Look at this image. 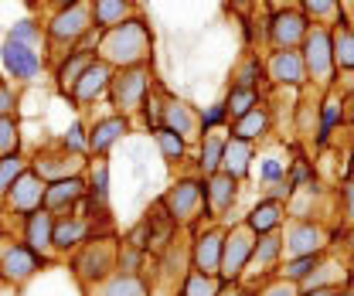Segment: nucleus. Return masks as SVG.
Instances as JSON below:
<instances>
[{"label":"nucleus","mask_w":354,"mask_h":296,"mask_svg":"<svg viewBox=\"0 0 354 296\" xmlns=\"http://www.w3.org/2000/svg\"><path fill=\"white\" fill-rule=\"evenodd\" d=\"M150 48H153V35H150L147 21L136 14V17L109 28V31H99V38H95V58L106 62L116 72V68L147 65L150 62Z\"/></svg>","instance_id":"nucleus-1"},{"label":"nucleus","mask_w":354,"mask_h":296,"mask_svg":"<svg viewBox=\"0 0 354 296\" xmlns=\"http://www.w3.org/2000/svg\"><path fill=\"white\" fill-rule=\"evenodd\" d=\"M88 31H92V10H88V0H82V3H72L51 14V21L44 24V44L51 58H62L86 41Z\"/></svg>","instance_id":"nucleus-2"},{"label":"nucleus","mask_w":354,"mask_h":296,"mask_svg":"<svg viewBox=\"0 0 354 296\" xmlns=\"http://www.w3.org/2000/svg\"><path fill=\"white\" fill-rule=\"evenodd\" d=\"M116 252H120V242L113 235H92L82 249H75L72 269H75L79 283L86 286V293L116 272Z\"/></svg>","instance_id":"nucleus-3"},{"label":"nucleus","mask_w":354,"mask_h":296,"mask_svg":"<svg viewBox=\"0 0 354 296\" xmlns=\"http://www.w3.org/2000/svg\"><path fill=\"white\" fill-rule=\"evenodd\" d=\"M150 92V65H133V68H116L109 79V102L120 116H136L147 102Z\"/></svg>","instance_id":"nucleus-4"},{"label":"nucleus","mask_w":354,"mask_h":296,"mask_svg":"<svg viewBox=\"0 0 354 296\" xmlns=\"http://www.w3.org/2000/svg\"><path fill=\"white\" fill-rule=\"evenodd\" d=\"M300 58L307 68V82H317L320 89H330L337 79L334 68V48H330V28L324 24H310L307 38L300 44Z\"/></svg>","instance_id":"nucleus-5"},{"label":"nucleus","mask_w":354,"mask_h":296,"mask_svg":"<svg viewBox=\"0 0 354 296\" xmlns=\"http://www.w3.org/2000/svg\"><path fill=\"white\" fill-rule=\"evenodd\" d=\"M256 232L242 221V225H232L225 228V242H221V269L218 279L221 283H232L245 272V266L252 262V249H256Z\"/></svg>","instance_id":"nucleus-6"},{"label":"nucleus","mask_w":354,"mask_h":296,"mask_svg":"<svg viewBox=\"0 0 354 296\" xmlns=\"http://www.w3.org/2000/svg\"><path fill=\"white\" fill-rule=\"evenodd\" d=\"M41 266H44V259L31 252L24 242L0 239V276H3V283H7V286H14V290L28 286V283L38 276V269H41Z\"/></svg>","instance_id":"nucleus-7"},{"label":"nucleus","mask_w":354,"mask_h":296,"mask_svg":"<svg viewBox=\"0 0 354 296\" xmlns=\"http://www.w3.org/2000/svg\"><path fill=\"white\" fill-rule=\"evenodd\" d=\"M160 208L167 212V218L180 225H194L201 212H205V194H201V181H177L167 187V194L160 198Z\"/></svg>","instance_id":"nucleus-8"},{"label":"nucleus","mask_w":354,"mask_h":296,"mask_svg":"<svg viewBox=\"0 0 354 296\" xmlns=\"http://www.w3.org/2000/svg\"><path fill=\"white\" fill-rule=\"evenodd\" d=\"M310 31V21L300 14V7H283L269 14L266 24V44L272 51H286V48H300Z\"/></svg>","instance_id":"nucleus-9"},{"label":"nucleus","mask_w":354,"mask_h":296,"mask_svg":"<svg viewBox=\"0 0 354 296\" xmlns=\"http://www.w3.org/2000/svg\"><path fill=\"white\" fill-rule=\"evenodd\" d=\"M44 187H48V184H44L35 170L28 167L21 177H17V181H14V184H10V191L0 198V201H3V212L17 214V218L35 214L44 205Z\"/></svg>","instance_id":"nucleus-10"},{"label":"nucleus","mask_w":354,"mask_h":296,"mask_svg":"<svg viewBox=\"0 0 354 296\" xmlns=\"http://www.w3.org/2000/svg\"><path fill=\"white\" fill-rule=\"evenodd\" d=\"M0 62H3V72H7L14 82H35L44 68V58L38 55V48L21 44V41H14V38H3Z\"/></svg>","instance_id":"nucleus-11"},{"label":"nucleus","mask_w":354,"mask_h":296,"mask_svg":"<svg viewBox=\"0 0 354 296\" xmlns=\"http://www.w3.org/2000/svg\"><path fill=\"white\" fill-rule=\"evenodd\" d=\"M160 127L174 129L184 143L191 140H201V120L194 113V106H187L184 99H174L160 89Z\"/></svg>","instance_id":"nucleus-12"},{"label":"nucleus","mask_w":354,"mask_h":296,"mask_svg":"<svg viewBox=\"0 0 354 296\" xmlns=\"http://www.w3.org/2000/svg\"><path fill=\"white\" fill-rule=\"evenodd\" d=\"M88 194V184L86 177H65V181H51L44 187V212L62 218V214H72Z\"/></svg>","instance_id":"nucleus-13"},{"label":"nucleus","mask_w":354,"mask_h":296,"mask_svg":"<svg viewBox=\"0 0 354 296\" xmlns=\"http://www.w3.org/2000/svg\"><path fill=\"white\" fill-rule=\"evenodd\" d=\"M221 242H225V228L221 225H212V228L198 232L194 242H191V269L194 272H205V276H218Z\"/></svg>","instance_id":"nucleus-14"},{"label":"nucleus","mask_w":354,"mask_h":296,"mask_svg":"<svg viewBox=\"0 0 354 296\" xmlns=\"http://www.w3.org/2000/svg\"><path fill=\"white\" fill-rule=\"evenodd\" d=\"M31 170L41 177L44 184H51V181H65V177H82V170H86V157H79V154H68V150L55 147L51 154H38V157L31 160Z\"/></svg>","instance_id":"nucleus-15"},{"label":"nucleus","mask_w":354,"mask_h":296,"mask_svg":"<svg viewBox=\"0 0 354 296\" xmlns=\"http://www.w3.org/2000/svg\"><path fill=\"white\" fill-rule=\"evenodd\" d=\"M201 194H205V214L218 221V218H225V214L232 212V205H235V198H239V181L228 177L225 170H218V174L205 177Z\"/></svg>","instance_id":"nucleus-16"},{"label":"nucleus","mask_w":354,"mask_h":296,"mask_svg":"<svg viewBox=\"0 0 354 296\" xmlns=\"http://www.w3.org/2000/svg\"><path fill=\"white\" fill-rule=\"evenodd\" d=\"M109 79H113V68L106 65V62H92L86 68V75L75 82V89L68 92V99H72V106L75 109H88V106H95L106 92H109Z\"/></svg>","instance_id":"nucleus-17"},{"label":"nucleus","mask_w":354,"mask_h":296,"mask_svg":"<svg viewBox=\"0 0 354 296\" xmlns=\"http://www.w3.org/2000/svg\"><path fill=\"white\" fill-rule=\"evenodd\" d=\"M95 232V221L86 214H62L55 218V252L58 255H72L75 249H82Z\"/></svg>","instance_id":"nucleus-18"},{"label":"nucleus","mask_w":354,"mask_h":296,"mask_svg":"<svg viewBox=\"0 0 354 296\" xmlns=\"http://www.w3.org/2000/svg\"><path fill=\"white\" fill-rule=\"evenodd\" d=\"M324 246H327V232H324L317 221H304V218L293 221V225L286 228V235H283V252L290 255V259L324 252Z\"/></svg>","instance_id":"nucleus-19"},{"label":"nucleus","mask_w":354,"mask_h":296,"mask_svg":"<svg viewBox=\"0 0 354 296\" xmlns=\"http://www.w3.org/2000/svg\"><path fill=\"white\" fill-rule=\"evenodd\" d=\"M21 242L48 262V259L55 255V214H48L44 208H38L35 214H28V218H24Z\"/></svg>","instance_id":"nucleus-20"},{"label":"nucleus","mask_w":354,"mask_h":296,"mask_svg":"<svg viewBox=\"0 0 354 296\" xmlns=\"http://www.w3.org/2000/svg\"><path fill=\"white\" fill-rule=\"evenodd\" d=\"M266 75L276 85H307V68H304V58H300V48H286V51H272L269 62L263 65Z\"/></svg>","instance_id":"nucleus-21"},{"label":"nucleus","mask_w":354,"mask_h":296,"mask_svg":"<svg viewBox=\"0 0 354 296\" xmlns=\"http://www.w3.org/2000/svg\"><path fill=\"white\" fill-rule=\"evenodd\" d=\"M127 133H130V120L120 116V113L95 120V123L88 127V154H92V157H106Z\"/></svg>","instance_id":"nucleus-22"},{"label":"nucleus","mask_w":354,"mask_h":296,"mask_svg":"<svg viewBox=\"0 0 354 296\" xmlns=\"http://www.w3.org/2000/svg\"><path fill=\"white\" fill-rule=\"evenodd\" d=\"M95 62V48H75V51H68V55H62L58 62H55V85H58V92H72L75 82L86 75V68Z\"/></svg>","instance_id":"nucleus-23"},{"label":"nucleus","mask_w":354,"mask_h":296,"mask_svg":"<svg viewBox=\"0 0 354 296\" xmlns=\"http://www.w3.org/2000/svg\"><path fill=\"white\" fill-rule=\"evenodd\" d=\"M88 10H92V28L109 31V28L136 17V0H88Z\"/></svg>","instance_id":"nucleus-24"},{"label":"nucleus","mask_w":354,"mask_h":296,"mask_svg":"<svg viewBox=\"0 0 354 296\" xmlns=\"http://www.w3.org/2000/svg\"><path fill=\"white\" fill-rule=\"evenodd\" d=\"M221 170L228 177H235V181L249 177V170H252V143L228 136L225 140V150H221Z\"/></svg>","instance_id":"nucleus-25"},{"label":"nucleus","mask_w":354,"mask_h":296,"mask_svg":"<svg viewBox=\"0 0 354 296\" xmlns=\"http://www.w3.org/2000/svg\"><path fill=\"white\" fill-rule=\"evenodd\" d=\"M88 293L92 296H147L150 286H147L140 276H133V272H113L109 279H102V283L92 286Z\"/></svg>","instance_id":"nucleus-26"},{"label":"nucleus","mask_w":354,"mask_h":296,"mask_svg":"<svg viewBox=\"0 0 354 296\" xmlns=\"http://www.w3.org/2000/svg\"><path fill=\"white\" fill-rule=\"evenodd\" d=\"M245 225H249L256 235L279 232V225H283V201H276V198H266V201H259L252 212L245 214Z\"/></svg>","instance_id":"nucleus-27"},{"label":"nucleus","mask_w":354,"mask_h":296,"mask_svg":"<svg viewBox=\"0 0 354 296\" xmlns=\"http://www.w3.org/2000/svg\"><path fill=\"white\" fill-rule=\"evenodd\" d=\"M266 133H269V113H266L263 102H259L256 109H249L242 120H232V136H235V140L256 143V140H263Z\"/></svg>","instance_id":"nucleus-28"},{"label":"nucleus","mask_w":354,"mask_h":296,"mask_svg":"<svg viewBox=\"0 0 354 296\" xmlns=\"http://www.w3.org/2000/svg\"><path fill=\"white\" fill-rule=\"evenodd\" d=\"M344 116H348V113H344V95H337V92L324 95V102H320V123H317V143H320V147L330 140L334 127H337Z\"/></svg>","instance_id":"nucleus-29"},{"label":"nucleus","mask_w":354,"mask_h":296,"mask_svg":"<svg viewBox=\"0 0 354 296\" xmlns=\"http://www.w3.org/2000/svg\"><path fill=\"white\" fill-rule=\"evenodd\" d=\"M225 140H228V136H221V133H215V129L201 133V154H198V170H201L205 177H212V174H218V170H221V150H225Z\"/></svg>","instance_id":"nucleus-30"},{"label":"nucleus","mask_w":354,"mask_h":296,"mask_svg":"<svg viewBox=\"0 0 354 296\" xmlns=\"http://www.w3.org/2000/svg\"><path fill=\"white\" fill-rule=\"evenodd\" d=\"M88 201H95L99 208H106V201H109V164H106V157H92V167H88Z\"/></svg>","instance_id":"nucleus-31"},{"label":"nucleus","mask_w":354,"mask_h":296,"mask_svg":"<svg viewBox=\"0 0 354 296\" xmlns=\"http://www.w3.org/2000/svg\"><path fill=\"white\" fill-rule=\"evenodd\" d=\"M153 143H157V150H160V157L171 164V167H177V164H184V154H187V143L177 136L174 129L167 127H157L153 129Z\"/></svg>","instance_id":"nucleus-32"},{"label":"nucleus","mask_w":354,"mask_h":296,"mask_svg":"<svg viewBox=\"0 0 354 296\" xmlns=\"http://www.w3.org/2000/svg\"><path fill=\"white\" fill-rule=\"evenodd\" d=\"M330 48H334V68H337V72L354 68V28L330 31Z\"/></svg>","instance_id":"nucleus-33"},{"label":"nucleus","mask_w":354,"mask_h":296,"mask_svg":"<svg viewBox=\"0 0 354 296\" xmlns=\"http://www.w3.org/2000/svg\"><path fill=\"white\" fill-rule=\"evenodd\" d=\"M279 255H283V235H279V232H266V235H259V239H256L252 262H256L259 269L276 266V262H279Z\"/></svg>","instance_id":"nucleus-34"},{"label":"nucleus","mask_w":354,"mask_h":296,"mask_svg":"<svg viewBox=\"0 0 354 296\" xmlns=\"http://www.w3.org/2000/svg\"><path fill=\"white\" fill-rule=\"evenodd\" d=\"M263 102L259 89H228V99H225V113L228 120H242L249 109H256Z\"/></svg>","instance_id":"nucleus-35"},{"label":"nucleus","mask_w":354,"mask_h":296,"mask_svg":"<svg viewBox=\"0 0 354 296\" xmlns=\"http://www.w3.org/2000/svg\"><path fill=\"white\" fill-rule=\"evenodd\" d=\"M225 283L218 276H205V272H187L184 283H180V296H221Z\"/></svg>","instance_id":"nucleus-36"},{"label":"nucleus","mask_w":354,"mask_h":296,"mask_svg":"<svg viewBox=\"0 0 354 296\" xmlns=\"http://www.w3.org/2000/svg\"><path fill=\"white\" fill-rule=\"evenodd\" d=\"M263 62L259 55H245L242 65L232 72V89H259V75H263Z\"/></svg>","instance_id":"nucleus-37"},{"label":"nucleus","mask_w":354,"mask_h":296,"mask_svg":"<svg viewBox=\"0 0 354 296\" xmlns=\"http://www.w3.org/2000/svg\"><path fill=\"white\" fill-rule=\"evenodd\" d=\"M320 262H324V252L286 259V266H283V279H286V283H297V286H300V283L307 279V276L313 272V269H317V266H320Z\"/></svg>","instance_id":"nucleus-38"},{"label":"nucleus","mask_w":354,"mask_h":296,"mask_svg":"<svg viewBox=\"0 0 354 296\" xmlns=\"http://www.w3.org/2000/svg\"><path fill=\"white\" fill-rule=\"evenodd\" d=\"M31 167V160L17 150V154H7V157H0V198L10 191V184L24 174V170Z\"/></svg>","instance_id":"nucleus-39"},{"label":"nucleus","mask_w":354,"mask_h":296,"mask_svg":"<svg viewBox=\"0 0 354 296\" xmlns=\"http://www.w3.org/2000/svg\"><path fill=\"white\" fill-rule=\"evenodd\" d=\"M337 10H341L337 0H300V14L313 24H324V28L337 17Z\"/></svg>","instance_id":"nucleus-40"},{"label":"nucleus","mask_w":354,"mask_h":296,"mask_svg":"<svg viewBox=\"0 0 354 296\" xmlns=\"http://www.w3.org/2000/svg\"><path fill=\"white\" fill-rule=\"evenodd\" d=\"M143 262H147V252H143V249H136V246H130V242H120V252H116V272H133V276H140Z\"/></svg>","instance_id":"nucleus-41"},{"label":"nucleus","mask_w":354,"mask_h":296,"mask_svg":"<svg viewBox=\"0 0 354 296\" xmlns=\"http://www.w3.org/2000/svg\"><path fill=\"white\" fill-rule=\"evenodd\" d=\"M17 150H21V127H17V116H3V120H0V157L17 154Z\"/></svg>","instance_id":"nucleus-42"},{"label":"nucleus","mask_w":354,"mask_h":296,"mask_svg":"<svg viewBox=\"0 0 354 296\" xmlns=\"http://www.w3.org/2000/svg\"><path fill=\"white\" fill-rule=\"evenodd\" d=\"M7 38L38 48V44H44V28L38 24V21H31V17H28V21H17V24L10 28V35H7Z\"/></svg>","instance_id":"nucleus-43"},{"label":"nucleus","mask_w":354,"mask_h":296,"mask_svg":"<svg viewBox=\"0 0 354 296\" xmlns=\"http://www.w3.org/2000/svg\"><path fill=\"white\" fill-rule=\"evenodd\" d=\"M58 147H62V150H68V154L86 157V154H88V133H86V127H82V123H72V127H68V133L58 140Z\"/></svg>","instance_id":"nucleus-44"},{"label":"nucleus","mask_w":354,"mask_h":296,"mask_svg":"<svg viewBox=\"0 0 354 296\" xmlns=\"http://www.w3.org/2000/svg\"><path fill=\"white\" fill-rule=\"evenodd\" d=\"M259 177H263V184H272V187L283 184V181L290 177V160H283V157H266Z\"/></svg>","instance_id":"nucleus-45"},{"label":"nucleus","mask_w":354,"mask_h":296,"mask_svg":"<svg viewBox=\"0 0 354 296\" xmlns=\"http://www.w3.org/2000/svg\"><path fill=\"white\" fill-rule=\"evenodd\" d=\"M317 123H320V99H304L300 102V133L310 136V133H317Z\"/></svg>","instance_id":"nucleus-46"},{"label":"nucleus","mask_w":354,"mask_h":296,"mask_svg":"<svg viewBox=\"0 0 354 296\" xmlns=\"http://www.w3.org/2000/svg\"><path fill=\"white\" fill-rule=\"evenodd\" d=\"M198 120H201V133H208V129H218L221 123H228V113H225V102H215L212 109H205V113H198Z\"/></svg>","instance_id":"nucleus-47"},{"label":"nucleus","mask_w":354,"mask_h":296,"mask_svg":"<svg viewBox=\"0 0 354 296\" xmlns=\"http://www.w3.org/2000/svg\"><path fill=\"white\" fill-rule=\"evenodd\" d=\"M14 109H17V89L0 79V120L3 116H14Z\"/></svg>","instance_id":"nucleus-48"},{"label":"nucleus","mask_w":354,"mask_h":296,"mask_svg":"<svg viewBox=\"0 0 354 296\" xmlns=\"http://www.w3.org/2000/svg\"><path fill=\"white\" fill-rule=\"evenodd\" d=\"M259 296H300V290H297V283H286V279H279V283L266 286Z\"/></svg>","instance_id":"nucleus-49"},{"label":"nucleus","mask_w":354,"mask_h":296,"mask_svg":"<svg viewBox=\"0 0 354 296\" xmlns=\"http://www.w3.org/2000/svg\"><path fill=\"white\" fill-rule=\"evenodd\" d=\"M344 212H348V221H354V170L344 177Z\"/></svg>","instance_id":"nucleus-50"},{"label":"nucleus","mask_w":354,"mask_h":296,"mask_svg":"<svg viewBox=\"0 0 354 296\" xmlns=\"http://www.w3.org/2000/svg\"><path fill=\"white\" fill-rule=\"evenodd\" d=\"M337 89H341V95H351V99H354V68L341 72V79H337Z\"/></svg>","instance_id":"nucleus-51"},{"label":"nucleus","mask_w":354,"mask_h":296,"mask_svg":"<svg viewBox=\"0 0 354 296\" xmlns=\"http://www.w3.org/2000/svg\"><path fill=\"white\" fill-rule=\"evenodd\" d=\"M341 286H317V290H304L300 296H337Z\"/></svg>","instance_id":"nucleus-52"},{"label":"nucleus","mask_w":354,"mask_h":296,"mask_svg":"<svg viewBox=\"0 0 354 296\" xmlns=\"http://www.w3.org/2000/svg\"><path fill=\"white\" fill-rule=\"evenodd\" d=\"M232 7H235L239 14H249V10L256 7V0H232Z\"/></svg>","instance_id":"nucleus-53"},{"label":"nucleus","mask_w":354,"mask_h":296,"mask_svg":"<svg viewBox=\"0 0 354 296\" xmlns=\"http://www.w3.org/2000/svg\"><path fill=\"white\" fill-rule=\"evenodd\" d=\"M72 3H82V0H48L51 10H65V7H72Z\"/></svg>","instance_id":"nucleus-54"},{"label":"nucleus","mask_w":354,"mask_h":296,"mask_svg":"<svg viewBox=\"0 0 354 296\" xmlns=\"http://www.w3.org/2000/svg\"><path fill=\"white\" fill-rule=\"evenodd\" d=\"M269 10H283V7H293V0H266Z\"/></svg>","instance_id":"nucleus-55"},{"label":"nucleus","mask_w":354,"mask_h":296,"mask_svg":"<svg viewBox=\"0 0 354 296\" xmlns=\"http://www.w3.org/2000/svg\"><path fill=\"white\" fill-rule=\"evenodd\" d=\"M337 7L341 10H354V0H337Z\"/></svg>","instance_id":"nucleus-56"},{"label":"nucleus","mask_w":354,"mask_h":296,"mask_svg":"<svg viewBox=\"0 0 354 296\" xmlns=\"http://www.w3.org/2000/svg\"><path fill=\"white\" fill-rule=\"evenodd\" d=\"M348 120L354 123V99H351V109H348Z\"/></svg>","instance_id":"nucleus-57"},{"label":"nucleus","mask_w":354,"mask_h":296,"mask_svg":"<svg viewBox=\"0 0 354 296\" xmlns=\"http://www.w3.org/2000/svg\"><path fill=\"white\" fill-rule=\"evenodd\" d=\"M337 296H354V293H351V290H341V293H337Z\"/></svg>","instance_id":"nucleus-58"},{"label":"nucleus","mask_w":354,"mask_h":296,"mask_svg":"<svg viewBox=\"0 0 354 296\" xmlns=\"http://www.w3.org/2000/svg\"><path fill=\"white\" fill-rule=\"evenodd\" d=\"M351 259H354V232H351Z\"/></svg>","instance_id":"nucleus-59"},{"label":"nucleus","mask_w":354,"mask_h":296,"mask_svg":"<svg viewBox=\"0 0 354 296\" xmlns=\"http://www.w3.org/2000/svg\"><path fill=\"white\" fill-rule=\"evenodd\" d=\"M0 286H3V276H0Z\"/></svg>","instance_id":"nucleus-60"}]
</instances>
